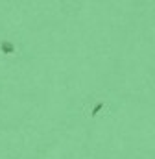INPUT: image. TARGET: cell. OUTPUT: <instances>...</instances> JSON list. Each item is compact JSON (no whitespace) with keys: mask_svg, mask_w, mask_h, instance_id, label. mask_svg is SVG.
Instances as JSON below:
<instances>
[{"mask_svg":"<svg viewBox=\"0 0 155 159\" xmlns=\"http://www.w3.org/2000/svg\"><path fill=\"white\" fill-rule=\"evenodd\" d=\"M102 107H104V104H102V102H100V104H96V106H94V109H92V117H96V115L102 111Z\"/></svg>","mask_w":155,"mask_h":159,"instance_id":"7a4b0ae2","label":"cell"},{"mask_svg":"<svg viewBox=\"0 0 155 159\" xmlns=\"http://www.w3.org/2000/svg\"><path fill=\"white\" fill-rule=\"evenodd\" d=\"M0 52H2V54H13V52H15V46H13V43H11V41H2V43H0Z\"/></svg>","mask_w":155,"mask_h":159,"instance_id":"6da1fadb","label":"cell"}]
</instances>
